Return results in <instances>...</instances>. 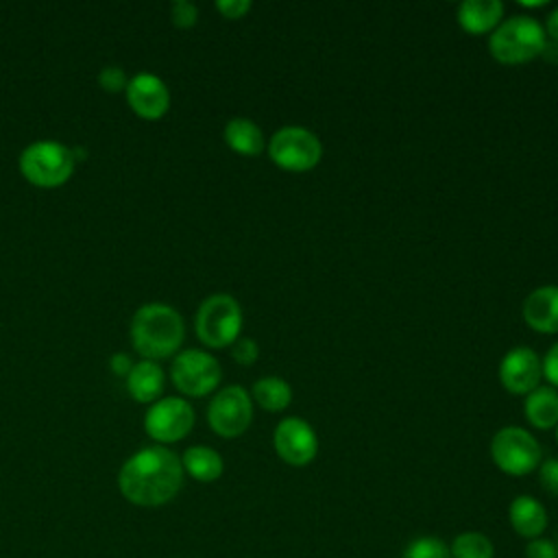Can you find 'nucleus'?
Instances as JSON below:
<instances>
[{
	"label": "nucleus",
	"mask_w": 558,
	"mask_h": 558,
	"mask_svg": "<svg viewBox=\"0 0 558 558\" xmlns=\"http://www.w3.org/2000/svg\"><path fill=\"white\" fill-rule=\"evenodd\" d=\"M183 477L181 458L163 445H150L124 460L118 471V488L126 501L157 508L179 495Z\"/></svg>",
	"instance_id": "1"
},
{
	"label": "nucleus",
	"mask_w": 558,
	"mask_h": 558,
	"mask_svg": "<svg viewBox=\"0 0 558 558\" xmlns=\"http://www.w3.org/2000/svg\"><path fill=\"white\" fill-rule=\"evenodd\" d=\"M185 340V323L168 303H144L131 318V344L144 360L177 355Z\"/></svg>",
	"instance_id": "2"
},
{
	"label": "nucleus",
	"mask_w": 558,
	"mask_h": 558,
	"mask_svg": "<svg viewBox=\"0 0 558 558\" xmlns=\"http://www.w3.org/2000/svg\"><path fill=\"white\" fill-rule=\"evenodd\" d=\"M545 41L543 24L532 15L517 13L512 17H504L488 35V52L504 65H521L541 57Z\"/></svg>",
	"instance_id": "3"
},
{
	"label": "nucleus",
	"mask_w": 558,
	"mask_h": 558,
	"mask_svg": "<svg viewBox=\"0 0 558 558\" xmlns=\"http://www.w3.org/2000/svg\"><path fill=\"white\" fill-rule=\"evenodd\" d=\"M17 166L22 177L35 187H59L70 181L76 168V159L70 146L54 140H39L28 144Z\"/></svg>",
	"instance_id": "4"
},
{
	"label": "nucleus",
	"mask_w": 558,
	"mask_h": 558,
	"mask_svg": "<svg viewBox=\"0 0 558 558\" xmlns=\"http://www.w3.org/2000/svg\"><path fill=\"white\" fill-rule=\"evenodd\" d=\"M242 307L235 296L227 292H216L203 299L194 316L196 338L209 349L231 347L242 331Z\"/></svg>",
	"instance_id": "5"
},
{
	"label": "nucleus",
	"mask_w": 558,
	"mask_h": 558,
	"mask_svg": "<svg viewBox=\"0 0 558 558\" xmlns=\"http://www.w3.org/2000/svg\"><path fill=\"white\" fill-rule=\"evenodd\" d=\"M493 464L512 477H523L538 469L543 462V449L536 436L519 425H506L495 432L490 440Z\"/></svg>",
	"instance_id": "6"
},
{
	"label": "nucleus",
	"mask_w": 558,
	"mask_h": 558,
	"mask_svg": "<svg viewBox=\"0 0 558 558\" xmlns=\"http://www.w3.org/2000/svg\"><path fill=\"white\" fill-rule=\"evenodd\" d=\"M270 161L286 172L314 170L323 159V142L305 126H281L266 144Z\"/></svg>",
	"instance_id": "7"
},
{
	"label": "nucleus",
	"mask_w": 558,
	"mask_h": 558,
	"mask_svg": "<svg viewBox=\"0 0 558 558\" xmlns=\"http://www.w3.org/2000/svg\"><path fill=\"white\" fill-rule=\"evenodd\" d=\"M170 379L181 395L205 397L218 388L222 368L209 351L181 349L172 360Z\"/></svg>",
	"instance_id": "8"
},
{
	"label": "nucleus",
	"mask_w": 558,
	"mask_h": 558,
	"mask_svg": "<svg viewBox=\"0 0 558 558\" xmlns=\"http://www.w3.org/2000/svg\"><path fill=\"white\" fill-rule=\"evenodd\" d=\"M207 423L220 438H238L253 423L251 392L238 384L220 388L207 405Z\"/></svg>",
	"instance_id": "9"
},
{
	"label": "nucleus",
	"mask_w": 558,
	"mask_h": 558,
	"mask_svg": "<svg viewBox=\"0 0 558 558\" xmlns=\"http://www.w3.org/2000/svg\"><path fill=\"white\" fill-rule=\"evenodd\" d=\"M194 427V408L183 397H163L148 405L144 429L157 445L183 440Z\"/></svg>",
	"instance_id": "10"
},
{
	"label": "nucleus",
	"mask_w": 558,
	"mask_h": 558,
	"mask_svg": "<svg viewBox=\"0 0 558 558\" xmlns=\"http://www.w3.org/2000/svg\"><path fill=\"white\" fill-rule=\"evenodd\" d=\"M272 447L286 464L307 466L318 453V436L305 418L286 416L275 427Z\"/></svg>",
	"instance_id": "11"
},
{
	"label": "nucleus",
	"mask_w": 558,
	"mask_h": 558,
	"mask_svg": "<svg viewBox=\"0 0 558 558\" xmlns=\"http://www.w3.org/2000/svg\"><path fill=\"white\" fill-rule=\"evenodd\" d=\"M543 366L541 357L530 347L510 349L499 362V381L512 395H527L541 386Z\"/></svg>",
	"instance_id": "12"
},
{
	"label": "nucleus",
	"mask_w": 558,
	"mask_h": 558,
	"mask_svg": "<svg viewBox=\"0 0 558 558\" xmlns=\"http://www.w3.org/2000/svg\"><path fill=\"white\" fill-rule=\"evenodd\" d=\"M124 94L133 113L144 120H159L170 109V89L157 74L140 72L131 76Z\"/></svg>",
	"instance_id": "13"
},
{
	"label": "nucleus",
	"mask_w": 558,
	"mask_h": 558,
	"mask_svg": "<svg viewBox=\"0 0 558 558\" xmlns=\"http://www.w3.org/2000/svg\"><path fill=\"white\" fill-rule=\"evenodd\" d=\"M523 320L538 333H558V286H541L523 301Z\"/></svg>",
	"instance_id": "14"
},
{
	"label": "nucleus",
	"mask_w": 558,
	"mask_h": 558,
	"mask_svg": "<svg viewBox=\"0 0 558 558\" xmlns=\"http://www.w3.org/2000/svg\"><path fill=\"white\" fill-rule=\"evenodd\" d=\"M456 20L469 35H490L504 20V2L464 0L456 9Z\"/></svg>",
	"instance_id": "15"
},
{
	"label": "nucleus",
	"mask_w": 558,
	"mask_h": 558,
	"mask_svg": "<svg viewBox=\"0 0 558 558\" xmlns=\"http://www.w3.org/2000/svg\"><path fill=\"white\" fill-rule=\"evenodd\" d=\"M508 521L510 527L521 536V538H538L545 534L549 517L545 506L532 497V495H519L510 501L508 506Z\"/></svg>",
	"instance_id": "16"
},
{
	"label": "nucleus",
	"mask_w": 558,
	"mask_h": 558,
	"mask_svg": "<svg viewBox=\"0 0 558 558\" xmlns=\"http://www.w3.org/2000/svg\"><path fill=\"white\" fill-rule=\"evenodd\" d=\"M126 379V392L137 403H155L163 392L166 375L161 366L153 360H140L133 364Z\"/></svg>",
	"instance_id": "17"
},
{
	"label": "nucleus",
	"mask_w": 558,
	"mask_h": 558,
	"mask_svg": "<svg viewBox=\"0 0 558 558\" xmlns=\"http://www.w3.org/2000/svg\"><path fill=\"white\" fill-rule=\"evenodd\" d=\"M222 137L227 142V146L238 153V155H244V157H257L264 153L266 148V137H264V131L259 129L257 122H253L251 118H231L227 124H225V131H222Z\"/></svg>",
	"instance_id": "18"
},
{
	"label": "nucleus",
	"mask_w": 558,
	"mask_h": 558,
	"mask_svg": "<svg viewBox=\"0 0 558 558\" xmlns=\"http://www.w3.org/2000/svg\"><path fill=\"white\" fill-rule=\"evenodd\" d=\"M181 464H183V473H187L192 480L203 484L216 482L225 471L222 456L207 445L187 447L181 456Z\"/></svg>",
	"instance_id": "19"
},
{
	"label": "nucleus",
	"mask_w": 558,
	"mask_h": 558,
	"mask_svg": "<svg viewBox=\"0 0 558 558\" xmlns=\"http://www.w3.org/2000/svg\"><path fill=\"white\" fill-rule=\"evenodd\" d=\"M525 421L536 429H551L558 425V390L551 386H538L525 395L523 401Z\"/></svg>",
	"instance_id": "20"
},
{
	"label": "nucleus",
	"mask_w": 558,
	"mask_h": 558,
	"mask_svg": "<svg viewBox=\"0 0 558 558\" xmlns=\"http://www.w3.org/2000/svg\"><path fill=\"white\" fill-rule=\"evenodd\" d=\"M251 399L268 412H281L292 403V388L283 377L266 375L253 384Z\"/></svg>",
	"instance_id": "21"
},
{
	"label": "nucleus",
	"mask_w": 558,
	"mask_h": 558,
	"mask_svg": "<svg viewBox=\"0 0 558 558\" xmlns=\"http://www.w3.org/2000/svg\"><path fill=\"white\" fill-rule=\"evenodd\" d=\"M451 558H495V545L484 532H460L449 543Z\"/></svg>",
	"instance_id": "22"
},
{
	"label": "nucleus",
	"mask_w": 558,
	"mask_h": 558,
	"mask_svg": "<svg viewBox=\"0 0 558 558\" xmlns=\"http://www.w3.org/2000/svg\"><path fill=\"white\" fill-rule=\"evenodd\" d=\"M401 558H451V551L442 538L425 534V536L412 538L405 545Z\"/></svg>",
	"instance_id": "23"
},
{
	"label": "nucleus",
	"mask_w": 558,
	"mask_h": 558,
	"mask_svg": "<svg viewBox=\"0 0 558 558\" xmlns=\"http://www.w3.org/2000/svg\"><path fill=\"white\" fill-rule=\"evenodd\" d=\"M96 81L109 94H120L129 85V78H126V74H124V70L120 65H105V68H100Z\"/></svg>",
	"instance_id": "24"
},
{
	"label": "nucleus",
	"mask_w": 558,
	"mask_h": 558,
	"mask_svg": "<svg viewBox=\"0 0 558 558\" xmlns=\"http://www.w3.org/2000/svg\"><path fill=\"white\" fill-rule=\"evenodd\" d=\"M170 20L177 28H192L198 22V9L190 0H174L170 4Z\"/></svg>",
	"instance_id": "25"
},
{
	"label": "nucleus",
	"mask_w": 558,
	"mask_h": 558,
	"mask_svg": "<svg viewBox=\"0 0 558 558\" xmlns=\"http://www.w3.org/2000/svg\"><path fill=\"white\" fill-rule=\"evenodd\" d=\"M231 357L233 362H238L240 366H251L257 357H259V347L253 338H244L240 336L233 344H231Z\"/></svg>",
	"instance_id": "26"
},
{
	"label": "nucleus",
	"mask_w": 558,
	"mask_h": 558,
	"mask_svg": "<svg viewBox=\"0 0 558 558\" xmlns=\"http://www.w3.org/2000/svg\"><path fill=\"white\" fill-rule=\"evenodd\" d=\"M538 482L545 493L558 497V458H547L538 464Z\"/></svg>",
	"instance_id": "27"
},
{
	"label": "nucleus",
	"mask_w": 558,
	"mask_h": 558,
	"mask_svg": "<svg viewBox=\"0 0 558 558\" xmlns=\"http://www.w3.org/2000/svg\"><path fill=\"white\" fill-rule=\"evenodd\" d=\"M525 558H558V547L551 538L538 536V538L527 541Z\"/></svg>",
	"instance_id": "28"
},
{
	"label": "nucleus",
	"mask_w": 558,
	"mask_h": 558,
	"mask_svg": "<svg viewBox=\"0 0 558 558\" xmlns=\"http://www.w3.org/2000/svg\"><path fill=\"white\" fill-rule=\"evenodd\" d=\"M251 2L248 0H218L216 2V11L225 17V20H240L251 11Z\"/></svg>",
	"instance_id": "29"
},
{
	"label": "nucleus",
	"mask_w": 558,
	"mask_h": 558,
	"mask_svg": "<svg viewBox=\"0 0 558 558\" xmlns=\"http://www.w3.org/2000/svg\"><path fill=\"white\" fill-rule=\"evenodd\" d=\"M543 366V377L547 379V384L551 388H558V342L545 353V357L541 360Z\"/></svg>",
	"instance_id": "30"
},
{
	"label": "nucleus",
	"mask_w": 558,
	"mask_h": 558,
	"mask_svg": "<svg viewBox=\"0 0 558 558\" xmlns=\"http://www.w3.org/2000/svg\"><path fill=\"white\" fill-rule=\"evenodd\" d=\"M133 364H135V362H133L126 353H122V351H118V353H113V355L109 357V368H111V373H113L116 377H126V375L131 373Z\"/></svg>",
	"instance_id": "31"
},
{
	"label": "nucleus",
	"mask_w": 558,
	"mask_h": 558,
	"mask_svg": "<svg viewBox=\"0 0 558 558\" xmlns=\"http://www.w3.org/2000/svg\"><path fill=\"white\" fill-rule=\"evenodd\" d=\"M543 31H545V37L551 39V41H558V7L554 11H549L545 24H543Z\"/></svg>",
	"instance_id": "32"
},
{
	"label": "nucleus",
	"mask_w": 558,
	"mask_h": 558,
	"mask_svg": "<svg viewBox=\"0 0 558 558\" xmlns=\"http://www.w3.org/2000/svg\"><path fill=\"white\" fill-rule=\"evenodd\" d=\"M541 59H545L547 63H558V41L547 39L541 50Z\"/></svg>",
	"instance_id": "33"
},
{
	"label": "nucleus",
	"mask_w": 558,
	"mask_h": 558,
	"mask_svg": "<svg viewBox=\"0 0 558 558\" xmlns=\"http://www.w3.org/2000/svg\"><path fill=\"white\" fill-rule=\"evenodd\" d=\"M547 2L545 0H538V2H530V0H521V7H527V9H538V7H545Z\"/></svg>",
	"instance_id": "34"
},
{
	"label": "nucleus",
	"mask_w": 558,
	"mask_h": 558,
	"mask_svg": "<svg viewBox=\"0 0 558 558\" xmlns=\"http://www.w3.org/2000/svg\"><path fill=\"white\" fill-rule=\"evenodd\" d=\"M554 429H556V440H558V425H556V427H554Z\"/></svg>",
	"instance_id": "35"
},
{
	"label": "nucleus",
	"mask_w": 558,
	"mask_h": 558,
	"mask_svg": "<svg viewBox=\"0 0 558 558\" xmlns=\"http://www.w3.org/2000/svg\"><path fill=\"white\" fill-rule=\"evenodd\" d=\"M554 543H556V547H558V541H554Z\"/></svg>",
	"instance_id": "36"
}]
</instances>
